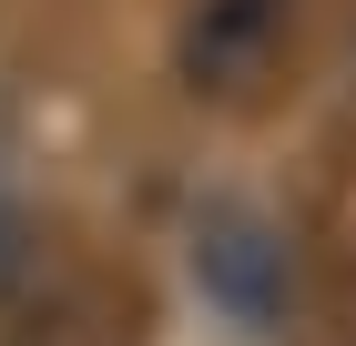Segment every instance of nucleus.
Wrapping results in <instances>:
<instances>
[{"instance_id": "f257e3e1", "label": "nucleus", "mask_w": 356, "mask_h": 346, "mask_svg": "<svg viewBox=\"0 0 356 346\" xmlns=\"http://www.w3.org/2000/svg\"><path fill=\"white\" fill-rule=\"evenodd\" d=\"M193 285L234 336H275L296 316V244L254 194H214L193 214Z\"/></svg>"}, {"instance_id": "f03ea898", "label": "nucleus", "mask_w": 356, "mask_h": 346, "mask_svg": "<svg viewBox=\"0 0 356 346\" xmlns=\"http://www.w3.org/2000/svg\"><path fill=\"white\" fill-rule=\"evenodd\" d=\"M296 52V0H184L173 21V81L204 102H245Z\"/></svg>"}, {"instance_id": "7ed1b4c3", "label": "nucleus", "mask_w": 356, "mask_h": 346, "mask_svg": "<svg viewBox=\"0 0 356 346\" xmlns=\"http://www.w3.org/2000/svg\"><path fill=\"white\" fill-rule=\"evenodd\" d=\"M10 244H21V204H10V173H0V265H10Z\"/></svg>"}]
</instances>
